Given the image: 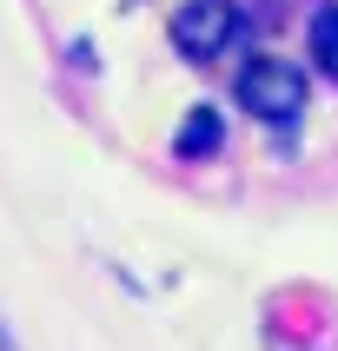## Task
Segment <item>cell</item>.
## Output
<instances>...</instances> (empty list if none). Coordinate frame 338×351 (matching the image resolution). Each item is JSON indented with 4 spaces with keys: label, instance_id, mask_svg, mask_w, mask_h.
Masks as SVG:
<instances>
[{
    "label": "cell",
    "instance_id": "1",
    "mask_svg": "<svg viewBox=\"0 0 338 351\" xmlns=\"http://www.w3.org/2000/svg\"><path fill=\"white\" fill-rule=\"evenodd\" d=\"M239 99H245L258 119H292L298 106H305V73H298L292 60H252V66L239 73Z\"/></svg>",
    "mask_w": 338,
    "mask_h": 351
},
{
    "label": "cell",
    "instance_id": "2",
    "mask_svg": "<svg viewBox=\"0 0 338 351\" xmlns=\"http://www.w3.org/2000/svg\"><path fill=\"white\" fill-rule=\"evenodd\" d=\"M232 34H239V7L232 0H186L173 14V47L186 60H213Z\"/></svg>",
    "mask_w": 338,
    "mask_h": 351
},
{
    "label": "cell",
    "instance_id": "3",
    "mask_svg": "<svg viewBox=\"0 0 338 351\" xmlns=\"http://www.w3.org/2000/svg\"><path fill=\"white\" fill-rule=\"evenodd\" d=\"M219 139H226L219 113H213V106H193V113H186V126L173 133V153H179V159H206V153H219Z\"/></svg>",
    "mask_w": 338,
    "mask_h": 351
},
{
    "label": "cell",
    "instance_id": "4",
    "mask_svg": "<svg viewBox=\"0 0 338 351\" xmlns=\"http://www.w3.org/2000/svg\"><path fill=\"white\" fill-rule=\"evenodd\" d=\"M312 53H318V66L338 80V7H318L312 14Z\"/></svg>",
    "mask_w": 338,
    "mask_h": 351
}]
</instances>
